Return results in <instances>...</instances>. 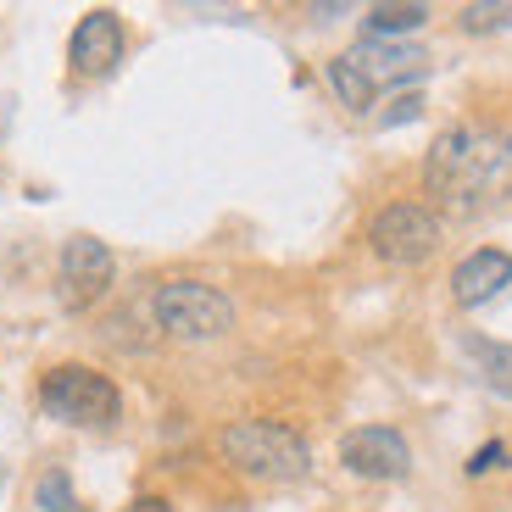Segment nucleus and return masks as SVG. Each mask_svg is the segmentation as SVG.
Wrapping results in <instances>:
<instances>
[{
    "label": "nucleus",
    "instance_id": "6",
    "mask_svg": "<svg viewBox=\"0 0 512 512\" xmlns=\"http://www.w3.org/2000/svg\"><path fill=\"white\" fill-rule=\"evenodd\" d=\"M368 240H373V251H379L384 262L418 268V262H429V256L440 251V218L423 201H390L379 218H373Z\"/></svg>",
    "mask_w": 512,
    "mask_h": 512
},
{
    "label": "nucleus",
    "instance_id": "12",
    "mask_svg": "<svg viewBox=\"0 0 512 512\" xmlns=\"http://www.w3.org/2000/svg\"><path fill=\"white\" fill-rule=\"evenodd\" d=\"M462 351L479 362V379H485L496 396H512V346H496V340L468 334V340H462Z\"/></svg>",
    "mask_w": 512,
    "mask_h": 512
},
{
    "label": "nucleus",
    "instance_id": "5",
    "mask_svg": "<svg viewBox=\"0 0 512 512\" xmlns=\"http://www.w3.org/2000/svg\"><path fill=\"white\" fill-rule=\"evenodd\" d=\"M151 312H156V329L173 334V340H218L234 323V301L218 284H201V279H167L151 295Z\"/></svg>",
    "mask_w": 512,
    "mask_h": 512
},
{
    "label": "nucleus",
    "instance_id": "16",
    "mask_svg": "<svg viewBox=\"0 0 512 512\" xmlns=\"http://www.w3.org/2000/svg\"><path fill=\"white\" fill-rule=\"evenodd\" d=\"M418 112H423V101H418V95H401V101H396V112L384 117V123H407V117H418Z\"/></svg>",
    "mask_w": 512,
    "mask_h": 512
},
{
    "label": "nucleus",
    "instance_id": "11",
    "mask_svg": "<svg viewBox=\"0 0 512 512\" xmlns=\"http://www.w3.org/2000/svg\"><path fill=\"white\" fill-rule=\"evenodd\" d=\"M423 23H429V6H423V0H384V6H368V39L418 34Z\"/></svg>",
    "mask_w": 512,
    "mask_h": 512
},
{
    "label": "nucleus",
    "instance_id": "8",
    "mask_svg": "<svg viewBox=\"0 0 512 512\" xmlns=\"http://www.w3.org/2000/svg\"><path fill=\"white\" fill-rule=\"evenodd\" d=\"M340 462H346L357 479H401L412 468V446L401 440V429L368 423V429H351V435L340 440Z\"/></svg>",
    "mask_w": 512,
    "mask_h": 512
},
{
    "label": "nucleus",
    "instance_id": "17",
    "mask_svg": "<svg viewBox=\"0 0 512 512\" xmlns=\"http://www.w3.org/2000/svg\"><path fill=\"white\" fill-rule=\"evenodd\" d=\"M123 512H173V507H167L162 496H140V501H128Z\"/></svg>",
    "mask_w": 512,
    "mask_h": 512
},
{
    "label": "nucleus",
    "instance_id": "15",
    "mask_svg": "<svg viewBox=\"0 0 512 512\" xmlns=\"http://www.w3.org/2000/svg\"><path fill=\"white\" fill-rule=\"evenodd\" d=\"M501 457H507V446H501V440H490V446H479V451H474V462H468V474H485V468H496Z\"/></svg>",
    "mask_w": 512,
    "mask_h": 512
},
{
    "label": "nucleus",
    "instance_id": "10",
    "mask_svg": "<svg viewBox=\"0 0 512 512\" xmlns=\"http://www.w3.org/2000/svg\"><path fill=\"white\" fill-rule=\"evenodd\" d=\"M507 284H512V251H496V245L468 251L457 262V273H451V295H457V307H485V301H496Z\"/></svg>",
    "mask_w": 512,
    "mask_h": 512
},
{
    "label": "nucleus",
    "instance_id": "7",
    "mask_svg": "<svg viewBox=\"0 0 512 512\" xmlns=\"http://www.w3.org/2000/svg\"><path fill=\"white\" fill-rule=\"evenodd\" d=\"M112 251H106L101 240H90V234H73V240L62 245V262H56V295H62L67 312H84L95 307L106 290H112Z\"/></svg>",
    "mask_w": 512,
    "mask_h": 512
},
{
    "label": "nucleus",
    "instance_id": "4",
    "mask_svg": "<svg viewBox=\"0 0 512 512\" xmlns=\"http://www.w3.org/2000/svg\"><path fill=\"white\" fill-rule=\"evenodd\" d=\"M39 407L51 418L73 423V429H106V423L123 412V396L106 373L84 368V362H62L39 379Z\"/></svg>",
    "mask_w": 512,
    "mask_h": 512
},
{
    "label": "nucleus",
    "instance_id": "13",
    "mask_svg": "<svg viewBox=\"0 0 512 512\" xmlns=\"http://www.w3.org/2000/svg\"><path fill=\"white\" fill-rule=\"evenodd\" d=\"M34 507H39V512H73V507H78L73 479H67L62 468H51V474H39V485H34Z\"/></svg>",
    "mask_w": 512,
    "mask_h": 512
},
{
    "label": "nucleus",
    "instance_id": "3",
    "mask_svg": "<svg viewBox=\"0 0 512 512\" xmlns=\"http://www.w3.org/2000/svg\"><path fill=\"white\" fill-rule=\"evenodd\" d=\"M218 451L229 468H240L245 479H268V485H284V479H301L312 468V446L295 429L268 418H240L218 435Z\"/></svg>",
    "mask_w": 512,
    "mask_h": 512
},
{
    "label": "nucleus",
    "instance_id": "9",
    "mask_svg": "<svg viewBox=\"0 0 512 512\" xmlns=\"http://www.w3.org/2000/svg\"><path fill=\"white\" fill-rule=\"evenodd\" d=\"M67 62H73L78 78H101L123 62V23L117 12H84L67 39Z\"/></svg>",
    "mask_w": 512,
    "mask_h": 512
},
{
    "label": "nucleus",
    "instance_id": "14",
    "mask_svg": "<svg viewBox=\"0 0 512 512\" xmlns=\"http://www.w3.org/2000/svg\"><path fill=\"white\" fill-rule=\"evenodd\" d=\"M462 28H468V34L512 28V0H474V6H462Z\"/></svg>",
    "mask_w": 512,
    "mask_h": 512
},
{
    "label": "nucleus",
    "instance_id": "2",
    "mask_svg": "<svg viewBox=\"0 0 512 512\" xmlns=\"http://www.w3.org/2000/svg\"><path fill=\"white\" fill-rule=\"evenodd\" d=\"M423 51H412V45H396V39H362V45H351V51H340L329 62V90L340 95V106L346 112H373V101H379V90H390V84H412V78H423Z\"/></svg>",
    "mask_w": 512,
    "mask_h": 512
},
{
    "label": "nucleus",
    "instance_id": "1",
    "mask_svg": "<svg viewBox=\"0 0 512 512\" xmlns=\"http://www.w3.org/2000/svg\"><path fill=\"white\" fill-rule=\"evenodd\" d=\"M423 190L451 212H479L512 195V140L490 128H446L423 156Z\"/></svg>",
    "mask_w": 512,
    "mask_h": 512
},
{
    "label": "nucleus",
    "instance_id": "18",
    "mask_svg": "<svg viewBox=\"0 0 512 512\" xmlns=\"http://www.w3.org/2000/svg\"><path fill=\"white\" fill-rule=\"evenodd\" d=\"M0 485H6V462H0Z\"/></svg>",
    "mask_w": 512,
    "mask_h": 512
}]
</instances>
